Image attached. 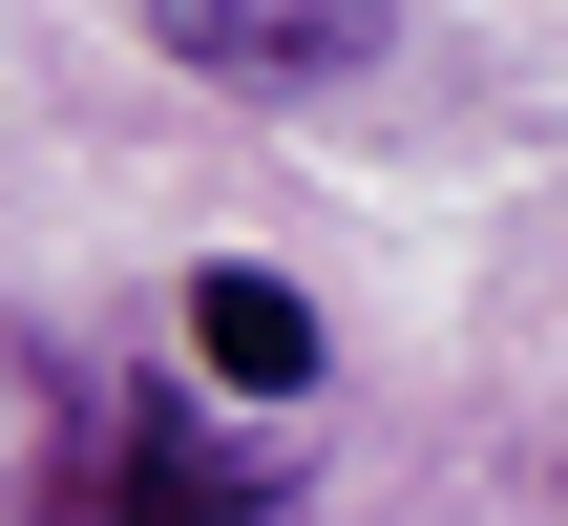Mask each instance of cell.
I'll return each instance as SVG.
<instances>
[{
	"instance_id": "cell-3",
	"label": "cell",
	"mask_w": 568,
	"mask_h": 526,
	"mask_svg": "<svg viewBox=\"0 0 568 526\" xmlns=\"http://www.w3.org/2000/svg\"><path fill=\"white\" fill-rule=\"evenodd\" d=\"M190 380H232V401H316V295L253 274V253H211V274H190Z\"/></svg>"
},
{
	"instance_id": "cell-1",
	"label": "cell",
	"mask_w": 568,
	"mask_h": 526,
	"mask_svg": "<svg viewBox=\"0 0 568 526\" xmlns=\"http://www.w3.org/2000/svg\"><path fill=\"white\" fill-rule=\"evenodd\" d=\"M21 485H42V526H274V443L253 464H211V422L190 401H148V380H42V443H21Z\"/></svg>"
},
{
	"instance_id": "cell-2",
	"label": "cell",
	"mask_w": 568,
	"mask_h": 526,
	"mask_svg": "<svg viewBox=\"0 0 568 526\" xmlns=\"http://www.w3.org/2000/svg\"><path fill=\"white\" fill-rule=\"evenodd\" d=\"M126 21H148V63L253 84V105H316V84H358L400 42V0H126Z\"/></svg>"
}]
</instances>
